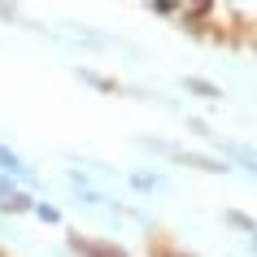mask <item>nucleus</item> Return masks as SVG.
<instances>
[{"instance_id": "obj_1", "label": "nucleus", "mask_w": 257, "mask_h": 257, "mask_svg": "<svg viewBox=\"0 0 257 257\" xmlns=\"http://www.w3.org/2000/svg\"><path fill=\"white\" fill-rule=\"evenodd\" d=\"M0 170H14V175L22 170V162H18V157H14L9 149H5V144H0Z\"/></svg>"}]
</instances>
